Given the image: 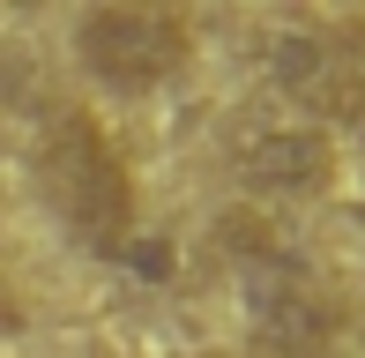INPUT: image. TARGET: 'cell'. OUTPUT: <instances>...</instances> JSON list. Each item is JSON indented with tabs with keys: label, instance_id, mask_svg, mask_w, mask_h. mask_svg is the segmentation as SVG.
Wrapping results in <instances>:
<instances>
[{
	"label": "cell",
	"instance_id": "5b68a950",
	"mask_svg": "<svg viewBox=\"0 0 365 358\" xmlns=\"http://www.w3.org/2000/svg\"><path fill=\"white\" fill-rule=\"evenodd\" d=\"M231 179L261 202H306L336 179V135L313 120H246L231 135Z\"/></svg>",
	"mask_w": 365,
	"mask_h": 358
},
{
	"label": "cell",
	"instance_id": "7a4b0ae2",
	"mask_svg": "<svg viewBox=\"0 0 365 358\" xmlns=\"http://www.w3.org/2000/svg\"><path fill=\"white\" fill-rule=\"evenodd\" d=\"M261 68L298 105V120L365 127V23H321V15L276 23L261 38Z\"/></svg>",
	"mask_w": 365,
	"mask_h": 358
},
{
	"label": "cell",
	"instance_id": "277c9868",
	"mask_svg": "<svg viewBox=\"0 0 365 358\" xmlns=\"http://www.w3.org/2000/svg\"><path fill=\"white\" fill-rule=\"evenodd\" d=\"M246 336L254 358H328V344L343 336V306L291 254L246 247Z\"/></svg>",
	"mask_w": 365,
	"mask_h": 358
},
{
	"label": "cell",
	"instance_id": "6da1fadb",
	"mask_svg": "<svg viewBox=\"0 0 365 358\" xmlns=\"http://www.w3.org/2000/svg\"><path fill=\"white\" fill-rule=\"evenodd\" d=\"M38 187L53 202V217L90 254H127V239H135V179H127V157L112 150V135L90 112H53L45 120Z\"/></svg>",
	"mask_w": 365,
	"mask_h": 358
},
{
	"label": "cell",
	"instance_id": "8992f818",
	"mask_svg": "<svg viewBox=\"0 0 365 358\" xmlns=\"http://www.w3.org/2000/svg\"><path fill=\"white\" fill-rule=\"evenodd\" d=\"M187 358H246V351H187Z\"/></svg>",
	"mask_w": 365,
	"mask_h": 358
},
{
	"label": "cell",
	"instance_id": "3957f363",
	"mask_svg": "<svg viewBox=\"0 0 365 358\" xmlns=\"http://www.w3.org/2000/svg\"><path fill=\"white\" fill-rule=\"evenodd\" d=\"M75 60H82L90 83H105L120 97H149V90H164L194 60V23L179 8L105 0V8L75 15Z\"/></svg>",
	"mask_w": 365,
	"mask_h": 358
}]
</instances>
